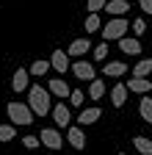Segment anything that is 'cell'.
<instances>
[{
  "mask_svg": "<svg viewBox=\"0 0 152 155\" xmlns=\"http://www.w3.org/2000/svg\"><path fill=\"white\" fill-rule=\"evenodd\" d=\"M28 105L36 116H47L50 114V89H42V86H31V94H28Z\"/></svg>",
  "mask_w": 152,
  "mask_h": 155,
  "instance_id": "1",
  "label": "cell"
},
{
  "mask_svg": "<svg viewBox=\"0 0 152 155\" xmlns=\"http://www.w3.org/2000/svg\"><path fill=\"white\" fill-rule=\"evenodd\" d=\"M127 28H130V22L125 17H113L111 22L102 25V39H105V42H119V39L127 33Z\"/></svg>",
  "mask_w": 152,
  "mask_h": 155,
  "instance_id": "2",
  "label": "cell"
},
{
  "mask_svg": "<svg viewBox=\"0 0 152 155\" xmlns=\"http://www.w3.org/2000/svg\"><path fill=\"white\" fill-rule=\"evenodd\" d=\"M33 116L36 114L31 111L28 103H8V119H11V125H31Z\"/></svg>",
  "mask_w": 152,
  "mask_h": 155,
  "instance_id": "3",
  "label": "cell"
},
{
  "mask_svg": "<svg viewBox=\"0 0 152 155\" xmlns=\"http://www.w3.org/2000/svg\"><path fill=\"white\" fill-rule=\"evenodd\" d=\"M39 139H42V147H50V150H61V147H64L61 133L53 130V127H44V130L39 133Z\"/></svg>",
  "mask_w": 152,
  "mask_h": 155,
  "instance_id": "4",
  "label": "cell"
},
{
  "mask_svg": "<svg viewBox=\"0 0 152 155\" xmlns=\"http://www.w3.org/2000/svg\"><path fill=\"white\" fill-rule=\"evenodd\" d=\"M69 69L75 72V78H78V81H94V78H97V72H94L91 61H75Z\"/></svg>",
  "mask_w": 152,
  "mask_h": 155,
  "instance_id": "5",
  "label": "cell"
},
{
  "mask_svg": "<svg viewBox=\"0 0 152 155\" xmlns=\"http://www.w3.org/2000/svg\"><path fill=\"white\" fill-rule=\"evenodd\" d=\"M50 67L55 72H66L72 64H69V53L66 50H53V58H50Z\"/></svg>",
  "mask_w": 152,
  "mask_h": 155,
  "instance_id": "6",
  "label": "cell"
},
{
  "mask_svg": "<svg viewBox=\"0 0 152 155\" xmlns=\"http://www.w3.org/2000/svg\"><path fill=\"white\" fill-rule=\"evenodd\" d=\"M119 50L125 53V55H138L141 53V42L136 36H122L119 39Z\"/></svg>",
  "mask_w": 152,
  "mask_h": 155,
  "instance_id": "7",
  "label": "cell"
},
{
  "mask_svg": "<svg viewBox=\"0 0 152 155\" xmlns=\"http://www.w3.org/2000/svg\"><path fill=\"white\" fill-rule=\"evenodd\" d=\"M127 94H130L127 83H116V86H113L111 89V103H113V108H122L127 103Z\"/></svg>",
  "mask_w": 152,
  "mask_h": 155,
  "instance_id": "8",
  "label": "cell"
},
{
  "mask_svg": "<svg viewBox=\"0 0 152 155\" xmlns=\"http://www.w3.org/2000/svg\"><path fill=\"white\" fill-rule=\"evenodd\" d=\"M91 50V42H89V39L83 36V39H75V42L66 47V53H69V58H80V55H86Z\"/></svg>",
  "mask_w": 152,
  "mask_h": 155,
  "instance_id": "9",
  "label": "cell"
},
{
  "mask_svg": "<svg viewBox=\"0 0 152 155\" xmlns=\"http://www.w3.org/2000/svg\"><path fill=\"white\" fill-rule=\"evenodd\" d=\"M53 119H55V125H69V119H72L69 103H58V105H53Z\"/></svg>",
  "mask_w": 152,
  "mask_h": 155,
  "instance_id": "10",
  "label": "cell"
},
{
  "mask_svg": "<svg viewBox=\"0 0 152 155\" xmlns=\"http://www.w3.org/2000/svg\"><path fill=\"white\" fill-rule=\"evenodd\" d=\"M28 78H31V75H28V69H17V72H14V78H11V89H14L17 94H20V91H28V83H31Z\"/></svg>",
  "mask_w": 152,
  "mask_h": 155,
  "instance_id": "11",
  "label": "cell"
},
{
  "mask_svg": "<svg viewBox=\"0 0 152 155\" xmlns=\"http://www.w3.org/2000/svg\"><path fill=\"white\" fill-rule=\"evenodd\" d=\"M127 11H130L127 0H108V3H105V14H111V17H122Z\"/></svg>",
  "mask_w": 152,
  "mask_h": 155,
  "instance_id": "12",
  "label": "cell"
},
{
  "mask_svg": "<svg viewBox=\"0 0 152 155\" xmlns=\"http://www.w3.org/2000/svg\"><path fill=\"white\" fill-rule=\"evenodd\" d=\"M66 141H69L75 150H86V133H83L80 127H69V133H66Z\"/></svg>",
  "mask_w": 152,
  "mask_h": 155,
  "instance_id": "13",
  "label": "cell"
},
{
  "mask_svg": "<svg viewBox=\"0 0 152 155\" xmlns=\"http://www.w3.org/2000/svg\"><path fill=\"white\" fill-rule=\"evenodd\" d=\"M47 89H50V94H55V97H69V83L66 81H61V78H55V81H47Z\"/></svg>",
  "mask_w": 152,
  "mask_h": 155,
  "instance_id": "14",
  "label": "cell"
},
{
  "mask_svg": "<svg viewBox=\"0 0 152 155\" xmlns=\"http://www.w3.org/2000/svg\"><path fill=\"white\" fill-rule=\"evenodd\" d=\"M102 72H105L108 78H122V75H127V64H125V61H108V64L102 67Z\"/></svg>",
  "mask_w": 152,
  "mask_h": 155,
  "instance_id": "15",
  "label": "cell"
},
{
  "mask_svg": "<svg viewBox=\"0 0 152 155\" xmlns=\"http://www.w3.org/2000/svg\"><path fill=\"white\" fill-rule=\"evenodd\" d=\"M100 116H102V111H100L97 105H94V108H83L80 116H78V125H94Z\"/></svg>",
  "mask_w": 152,
  "mask_h": 155,
  "instance_id": "16",
  "label": "cell"
},
{
  "mask_svg": "<svg viewBox=\"0 0 152 155\" xmlns=\"http://www.w3.org/2000/svg\"><path fill=\"white\" fill-rule=\"evenodd\" d=\"M127 89L136 91V94H147L152 89V81H147V78H136L133 75V81H127Z\"/></svg>",
  "mask_w": 152,
  "mask_h": 155,
  "instance_id": "17",
  "label": "cell"
},
{
  "mask_svg": "<svg viewBox=\"0 0 152 155\" xmlns=\"http://www.w3.org/2000/svg\"><path fill=\"white\" fill-rule=\"evenodd\" d=\"M138 114H141V119L147 125H152V97L141 94V103H138Z\"/></svg>",
  "mask_w": 152,
  "mask_h": 155,
  "instance_id": "18",
  "label": "cell"
},
{
  "mask_svg": "<svg viewBox=\"0 0 152 155\" xmlns=\"http://www.w3.org/2000/svg\"><path fill=\"white\" fill-rule=\"evenodd\" d=\"M105 91H108V89H105L102 81H89V97H91L94 103H100L102 97H105Z\"/></svg>",
  "mask_w": 152,
  "mask_h": 155,
  "instance_id": "19",
  "label": "cell"
},
{
  "mask_svg": "<svg viewBox=\"0 0 152 155\" xmlns=\"http://www.w3.org/2000/svg\"><path fill=\"white\" fill-rule=\"evenodd\" d=\"M83 28H86V33H97V31H102V19H100V14H89L86 22H83Z\"/></svg>",
  "mask_w": 152,
  "mask_h": 155,
  "instance_id": "20",
  "label": "cell"
},
{
  "mask_svg": "<svg viewBox=\"0 0 152 155\" xmlns=\"http://www.w3.org/2000/svg\"><path fill=\"white\" fill-rule=\"evenodd\" d=\"M149 72H152V58H141V61L133 67V75L136 78H147Z\"/></svg>",
  "mask_w": 152,
  "mask_h": 155,
  "instance_id": "21",
  "label": "cell"
},
{
  "mask_svg": "<svg viewBox=\"0 0 152 155\" xmlns=\"http://www.w3.org/2000/svg\"><path fill=\"white\" fill-rule=\"evenodd\" d=\"M133 147H136L141 155H152V139H144V136H136L133 139Z\"/></svg>",
  "mask_w": 152,
  "mask_h": 155,
  "instance_id": "22",
  "label": "cell"
},
{
  "mask_svg": "<svg viewBox=\"0 0 152 155\" xmlns=\"http://www.w3.org/2000/svg\"><path fill=\"white\" fill-rule=\"evenodd\" d=\"M47 69H50V58H39V61L31 64V75H36V78H42Z\"/></svg>",
  "mask_w": 152,
  "mask_h": 155,
  "instance_id": "23",
  "label": "cell"
},
{
  "mask_svg": "<svg viewBox=\"0 0 152 155\" xmlns=\"http://www.w3.org/2000/svg\"><path fill=\"white\" fill-rule=\"evenodd\" d=\"M105 3L108 0H86V8H89V14H100L105 8Z\"/></svg>",
  "mask_w": 152,
  "mask_h": 155,
  "instance_id": "24",
  "label": "cell"
},
{
  "mask_svg": "<svg viewBox=\"0 0 152 155\" xmlns=\"http://www.w3.org/2000/svg\"><path fill=\"white\" fill-rule=\"evenodd\" d=\"M14 136H17L14 125H0V141H11Z\"/></svg>",
  "mask_w": 152,
  "mask_h": 155,
  "instance_id": "25",
  "label": "cell"
},
{
  "mask_svg": "<svg viewBox=\"0 0 152 155\" xmlns=\"http://www.w3.org/2000/svg\"><path fill=\"white\" fill-rule=\"evenodd\" d=\"M83 100H86V94H83L80 89H75V91H69V103H72L75 108H80V105H83Z\"/></svg>",
  "mask_w": 152,
  "mask_h": 155,
  "instance_id": "26",
  "label": "cell"
},
{
  "mask_svg": "<svg viewBox=\"0 0 152 155\" xmlns=\"http://www.w3.org/2000/svg\"><path fill=\"white\" fill-rule=\"evenodd\" d=\"M39 144H42L39 136H25V139H22V147H28V150H36Z\"/></svg>",
  "mask_w": 152,
  "mask_h": 155,
  "instance_id": "27",
  "label": "cell"
},
{
  "mask_svg": "<svg viewBox=\"0 0 152 155\" xmlns=\"http://www.w3.org/2000/svg\"><path fill=\"white\" fill-rule=\"evenodd\" d=\"M130 28H133V33H136V36H144V33H147V22H144V19H136Z\"/></svg>",
  "mask_w": 152,
  "mask_h": 155,
  "instance_id": "28",
  "label": "cell"
},
{
  "mask_svg": "<svg viewBox=\"0 0 152 155\" xmlns=\"http://www.w3.org/2000/svg\"><path fill=\"white\" fill-rule=\"evenodd\" d=\"M105 55H108V42H100L97 47H94V58L100 61V58H105Z\"/></svg>",
  "mask_w": 152,
  "mask_h": 155,
  "instance_id": "29",
  "label": "cell"
},
{
  "mask_svg": "<svg viewBox=\"0 0 152 155\" xmlns=\"http://www.w3.org/2000/svg\"><path fill=\"white\" fill-rule=\"evenodd\" d=\"M138 6H141L144 14H152V0H138Z\"/></svg>",
  "mask_w": 152,
  "mask_h": 155,
  "instance_id": "30",
  "label": "cell"
},
{
  "mask_svg": "<svg viewBox=\"0 0 152 155\" xmlns=\"http://www.w3.org/2000/svg\"><path fill=\"white\" fill-rule=\"evenodd\" d=\"M119 155H125V152H119Z\"/></svg>",
  "mask_w": 152,
  "mask_h": 155,
  "instance_id": "31",
  "label": "cell"
}]
</instances>
